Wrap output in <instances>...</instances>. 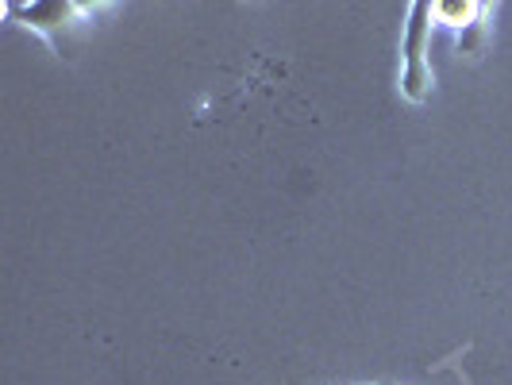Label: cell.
I'll list each match as a JSON object with an SVG mask.
<instances>
[]
</instances>
